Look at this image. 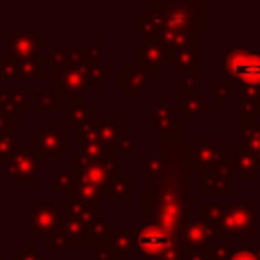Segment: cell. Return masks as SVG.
<instances>
[{
    "label": "cell",
    "mask_w": 260,
    "mask_h": 260,
    "mask_svg": "<svg viewBox=\"0 0 260 260\" xmlns=\"http://www.w3.org/2000/svg\"><path fill=\"white\" fill-rule=\"evenodd\" d=\"M178 241L182 242V246L185 249H200V248L217 244L219 241H223V237L217 234V230L212 224L198 217V219L189 221L187 226L178 235Z\"/></svg>",
    "instance_id": "cell-15"
},
{
    "label": "cell",
    "mask_w": 260,
    "mask_h": 260,
    "mask_svg": "<svg viewBox=\"0 0 260 260\" xmlns=\"http://www.w3.org/2000/svg\"><path fill=\"white\" fill-rule=\"evenodd\" d=\"M166 157L164 171L143 189V223H152L178 237L191 221V160L184 126L159 136Z\"/></svg>",
    "instance_id": "cell-1"
},
{
    "label": "cell",
    "mask_w": 260,
    "mask_h": 260,
    "mask_svg": "<svg viewBox=\"0 0 260 260\" xmlns=\"http://www.w3.org/2000/svg\"><path fill=\"white\" fill-rule=\"evenodd\" d=\"M166 166V157H164L162 150L157 146H152L148 153L143 155V178L152 182L153 178H157L164 171Z\"/></svg>",
    "instance_id": "cell-30"
},
{
    "label": "cell",
    "mask_w": 260,
    "mask_h": 260,
    "mask_svg": "<svg viewBox=\"0 0 260 260\" xmlns=\"http://www.w3.org/2000/svg\"><path fill=\"white\" fill-rule=\"evenodd\" d=\"M47 61H45V55L41 57L25 59V61H20V75H22V82H45L47 79Z\"/></svg>",
    "instance_id": "cell-28"
},
{
    "label": "cell",
    "mask_w": 260,
    "mask_h": 260,
    "mask_svg": "<svg viewBox=\"0 0 260 260\" xmlns=\"http://www.w3.org/2000/svg\"><path fill=\"white\" fill-rule=\"evenodd\" d=\"M118 153L119 155H134L136 153V139L132 136H126L125 139H121L118 145Z\"/></svg>",
    "instance_id": "cell-44"
},
{
    "label": "cell",
    "mask_w": 260,
    "mask_h": 260,
    "mask_svg": "<svg viewBox=\"0 0 260 260\" xmlns=\"http://www.w3.org/2000/svg\"><path fill=\"white\" fill-rule=\"evenodd\" d=\"M175 109L182 116V121L196 123L209 111V98H203L198 89L185 91L175 98Z\"/></svg>",
    "instance_id": "cell-18"
},
{
    "label": "cell",
    "mask_w": 260,
    "mask_h": 260,
    "mask_svg": "<svg viewBox=\"0 0 260 260\" xmlns=\"http://www.w3.org/2000/svg\"><path fill=\"white\" fill-rule=\"evenodd\" d=\"M30 107L36 109L40 114H52V112H62V98L55 89H38L36 96L30 98Z\"/></svg>",
    "instance_id": "cell-26"
},
{
    "label": "cell",
    "mask_w": 260,
    "mask_h": 260,
    "mask_svg": "<svg viewBox=\"0 0 260 260\" xmlns=\"http://www.w3.org/2000/svg\"><path fill=\"white\" fill-rule=\"evenodd\" d=\"M136 248L143 260H184V246L178 237L152 223H143L136 232Z\"/></svg>",
    "instance_id": "cell-4"
},
{
    "label": "cell",
    "mask_w": 260,
    "mask_h": 260,
    "mask_svg": "<svg viewBox=\"0 0 260 260\" xmlns=\"http://www.w3.org/2000/svg\"><path fill=\"white\" fill-rule=\"evenodd\" d=\"M260 114V87L239 84V118L241 121H256Z\"/></svg>",
    "instance_id": "cell-23"
},
{
    "label": "cell",
    "mask_w": 260,
    "mask_h": 260,
    "mask_svg": "<svg viewBox=\"0 0 260 260\" xmlns=\"http://www.w3.org/2000/svg\"><path fill=\"white\" fill-rule=\"evenodd\" d=\"M198 82H200V72L187 73V75H184L182 79L175 80V89L182 91V93H185V91H194V89H198Z\"/></svg>",
    "instance_id": "cell-42"
},
{
    "label": "cell",
    "mask_w": 260,
    "mask_h": 260,
    "mask_svg": "<svg viewBox=\"0 0 260 260\" xmlns=\"http://www.w3.org/2000/svg\"><path fill=\"white\" fill-rule=\"evenodd\" d=\"M128 136V125L116 112H105L100 119V141L109 148H118L119 141Z\"/></svg>",
    "instance_id": "cell-21"
},
{
    "label": "cell",
    "mask_w": 260,
    "mask_h": 260,
    "mask_svg": "<svg viewBox=\"0 0 260 260\" xmlns=\"http://www.w3.org/2000/svg\"><path fill=\"white\" fill-rule=\"evenodd\" d=\"M86 66H82V68L54 70V89L57 91V94L62 100H66V98H70V100L72 98H84L87 91L93 89L89 77H87Z\"/></svg>",
    "instance_id": "cell-14"
},
{
    "label": "cell",
    "mask_w": 260,
    "mask_h": 260,
    "mask_svg": "<svg viewBox=\"0 0 260 260\" xmlns=\"http://www.w3.org/2000/svg\"><path fill=\"white\" fill-rule=\"evenodd\" d=\"M13 132V125H9V123H6L4 119L0 118V136L2 134H11Z\"/></svg>",
    "instance_id": "cell-46"
},
{
    "label": "cell",
    "mask_w": 260,
    "mask_h": 260,
    "mask_svg": "<svg viewBox=\"0 0 260 260\" xmlns=\"http://www.w3.org/2000/svg\"><path fill=\"white\" fill-rule=\"evenodd\" d=\"M150 126L153 130H157L159 136L171 134V132L178 130L180 126H184L182 123L177 121V109H175V105H170L166 96H160L159 102L153 105Z\"/></svg>",
    "instance_id": "cell-19"
},
{
    "label": "cell",
    "mask_w": 260,
    "mask_h": 260,
    "mask_svg": "<svg viewBox=\"0 0 260 260\" xmlns=\"http://www.w3.org/2000/svg\"><path fill=\"white\" fill-rule=\"evenodd\" d=\"M84 50H86V57L91 64H104V45H102L100 40H89L86 43V47H84Z\"/></svg>",
    "instance_id": "cell-39"
},
{
    "label": "cell",
    "mask_w": 260,
    "mask_h": 260,
    "mask_svg": "<svg viewBox=\"0 0 260 260\" xmlns=\"http://www.w3.org/2000/svg\"><path fill=\"white\" fill-rule=\"evenodd\" d=\"M94 260H119L112 251L107 248H94Z\"/></svg>",
    "instance_id": "cell-45"
},
{
    "label": "cell",
    "mask_w": 260,
    "mask_h": 260,
    "mask_svg": "<svg viewBox=\"0 0 260 260\" xmlns=\"http://www.w3.org/2000/svg\"><path fill=\"white\" fill-rule=\"evenodd\" d=\"M232 89H234L232 80H217L216 86L207 91V98H212L219 107H228V105H232Z\"/></svg>",
    "instance_id": "cell-33"
},
{
    "label": "cell",
    "mask_w": 260,
    "mask_h": 260,
    "mask_svg": "<svg viewBox=\"0 0 260 260\" xmlns=\"http://www.w3.org/2000/svg\"><path fill=\"white\" fill-rule=\"evenodd\" d=\"M228 260H260V244L242 242L235 251H232Z\"/></svg>",
    "instance_id": "cell-37"
},
{
    "label": "cell",
    "mask_w": 260,
    "mask_h": 260,
    "mask_svg": "<svg viewBox=\"0 0 260 260\" xmlns=\"http://www.w3.org/2000/svg\"><path fill=\"white\" fill-rule=\"evenodd\" d=\"M68 203H40L29 205V235H52L61 230Z\"/></svg>",
    "instance_id": "cell-9"
},
{
    "label": "cell",
    "mask_w": 260,
    "mask_h": 260,
    "mask_svg": "<svg viewBox=\"0 0 260 260\" xmlns=\"http://www.w3.org/2000/svg\"><path fill=\"white\" fill-rule=\"evenodd\" d=\"M70 248H72V242L66 239V235L62 234L61 230L45 237V253L47 251H70Z\"/></svg>",
    "instance_id": "cell-38"
},
{
    "label": "cell",
    "mask_w": 260,
    "mask_h": 260,
    "mask_svg": "<svg viewBox=\"0 0 260 260\" xmlns=\"http://www.w3.org/2000/svg\"><path fill=\"white\" fill-rule=\"evenodd\" d=\"M13 260H47V253L41 251L34 242H23L16 251H13Z\"/></svg>",
    "instance_id": "cell-36"
},
{
    "label": "cell",
    "mask_w": 260,
    "mask_h": 260,
    "mask_svg": "<svg viewBox=\"0 0 260 260\" xmlns=\"http://www.w3.org/2000/svg\"><path fill=\"white\" fill-rule=\"evenodd\" d=\"M118 87L130 98H141L152 87V75L138 64L126 66L118 75Z\"/></svg>",
    "instance_id": "cell-17"
},
{
    "label": "cell",
    "mask_w": 260,
    "mask_h": 260,
    "mask_svg": "<svg viewBox=\"0 0 260 260\" xmlns=\"http://www.w3.org/2000/svg\"><path fill=\"white\" fill-rule=\"evenodd\" d=\"M79 155L91 160H119L116 148H109L100 141H82L79 139Z\"/></svg>",
    "instance_id": "cell-27"
},
{
    "label": "cell",
    "mask_w": 260,
    "mask_h": 260,
    "mask_svg": "<svg viewBox=\"0 0 260 260\" xmlns=\"http://www.w3.org/2000/svg\"><path fill=\"white\" fill-rule=\"evenodd\" d=\"M6 47L4 55L13 61H25V59L36 57L41 50H47V43L30 30L29 25H22L18 32H6Z\"/></svg>",
    "instance_id": "cell-12"
},
{
    "label": "cell",
    "mask_w": 260,
    "mask_h": 260,
    "mask_svg": "<svg viewBox=\"0 0 260 260\" xmlns=\"http://www.w3.org/2000/svg\"><path fill=\"white\" fill-rule=\"evenodd\" d=\"M0 118L4 119L6 123H9V125H13V123L22 121L23 112L15 102H11V104H0Z\"/></svg>",
    "instance_id": "cell-40"
},
{
    "label": "cell",
    "mask_w": 260,
    "mask_h": 260,
    "mask_svg": "<svg viewBox=\"0 0 260 260\" xmlns=\"http://www.w3.org/2000/svg\"><path fill=\"white\" fill-rule=\"evenodd\" d=\"M23 146L22 139L18 136L11 134H2L0 136V162H8V159L16 152V150Z\"/></svg>",
    "instance_id": "cell-35"
},
{
    "label": "cell",
    "mask_w": 260,
    "mask_h": 260,
    "mask_svg": "<svg viewBox=\"0 0 260 260\" xmlns=\"http://www.w3.org/2000/svg\"><path fill=\"white\" fill-rule=\"evenodd\" d=\"M15 102L20 109H22L23 114H29L30 111V91L29 87H20V89L15 91Z\"/></svg>",
    "instance_id": "cell-43"
},
{
    "label": "cell",
    "mask_w": 260,
    "mask_h": 260,
    "mask_svg": "<svg viewBox=\"0 0 260 260\" xmlns=\"http://www.w3.org/2000/svg\"><path fill=\"white\" fill-rule=\"evenodd\" d=\"M45 162H61L62 157L70 153L72 132L62 126V121H47L45 128H40L27 143Z\"/></svg>",
    "instance_id": "cell-5"
},
{
    "label": "cell",
    "mask_w": 260,
    "mask_h": 260,
    "mask_svg": "<svg viewBox=\"0 0 260 260\" xmlns=\"http://www.w3.org/2000/svg\"><path fill=\"white\" fill-rule=\"evenodd\" d=\"M256 203H212L202 202L198 205V217L210 223L221 237L256 234Z\"/></svg>",
    "instance_id": "cell-3"
},
{
    "label": "cell",
    "mask_w": 260,
    "mask_h": 260,
    "mask_svg": "<svg viewBox=\"0 0 260 260\" xmlns=\"http://www.w3.org/2000/svg\"><path fill=\"white\" fill-rule=\"evenodd\" d=\"M0 82H22L18 61L0 55Z\"/></svg>",
    "instance_id": "cell-34"
},
{
    "label": "cell",
    "mask_w": 260,
    "mask_h": 260,
    "mask_svg": "<svg viewBox=\"0 0 260 260\" xmlns=\"http://www.w3.org/2000/svg\"><path fill=\"white\" fill-rule=\"evenodd\" d=\"M136 232H138V228L134 226H112L105 242L94 246V248H107L119 260H134L138 256Z\"/></svg>",
    "instance_id": "cell-16"
},
{
    "label": "cell",
    "mask_w": 260,
    "mask_h": 260,
    "mask_svg": "<svg viewBox=\"0 0 260 260\" xmlns=\"http://www.w3.org/2000/svg\"><path fill=\"white\" fill-rule=\"evenodd\" d=\"M232 182H234V164L232 153H228L226 160L212 170L200 171L198 173V192L203 196L232 194Z\"/></svg>",
    "instance_id": "cell-13"
},
{
    "label": "cell",
    "mask_w": 260,
    "mask_h": 260,
    "mask_svg": "<svg viewBox=\"0 0 260 260\" xmlns=\"http://www.w3.org/2000/svg\"><path fill=\"white\" fill-rule=\"evenodd\" d=\"M136 64L148 73H166L173 64V52L160 41L138 40L134 45Z\"/></svg>",
    "instance_id": "cell-11"
},
{
    "label": "cell",
    "mask_w": 260,
    "mask_h": 260,
    "mask_svg": "<svg viewBox=\"0 0 260 260\" xmlns=\"http://www.w3.org/2000/svg\"><path fill=\"white\" fill-rule=\"evenodd\" d=\"M47 162L29 146H20L6 162V178L13 180L16 187H36L38 173L45 170Z\"/></svg>",
    "instance_id": "cell-7"
},
{
    "label": "cell",
    "mask_w": 260,
    "mask_h": 260,
    "mask_svg": "<svg viewBox=\"0 0 260 260\" xmlns=\"http://www.w3.org/2000/svg\"><path fill=\"white\" fill-rule=\"evenodd\" d=\"M177 73H198L200 72V41L187 45L173 54V64Z\"/></svg>",
    "instance_id": "cell-25"
},
{
    "label": "cell",
    "mask_w": 260,
    "mask_h": 260,
    "mask_svg": "<svg viewBox=\"0 0 260 260\" xmlns=\"http://www.w3.org/2000/svg\"><path fill=\"white\" fill-rule=\"evenodd\" d=\"M239 145L249 157L256 171H260V121H241L239 125Z\"/></svg>",
    "instance_id": "cell-20"
},
{
    "label": "cell",
    "mask_w": 260,
    "mask_h": 260,
    "mask_svg": "<svg viewBox=\"0 0 260 260\" xmlns=\"http://www.w3.org/2000/svg\"><path fill=\"white\" fill-rule=\"evenodd\" d=\"M232 164H234V178H241V180H248L249 178L251 180L258 173L241 145H235L232 148Z\"/></svg>",
    "instance_id": "cell-29"
},
{
    "label": "cell",
    "mask_w": 260,
    "mask_h": 260,
    "mask_svg": "<svg viewBox=\"0 0 260 260\" xmlns=\"http://www.w3.org/2000/svg\"><path fill=\"white\" fill-rule=\"evenodd\" d=\"M77 177L72 170L54 171V192L59 196H70L75 189Z\"/></svg>",
    "instance_id": "cell-32"
},
{
    "label": "cell",
    "mask_w": 260,
    "mask_h": 260,
    "mask_svg": "<svg viewBox=\"0 0 260 260\" xmlns=\"http://www.w3.org/2000/svg\"><path fill=\"white\" fill-rule=\"evenodd\" d=\"M94 119V107L86 104V96L84 98H72L66 107H62L61 112V121L70 123L72 128L79 130L82 125L93 121Z\"/></svg>",
    "instance_id": "cell-22"
},
{
    "label": "cell",
    "mask_w": 260,
    "mask_h": 260,
    "mask_svg": "<svg viewBox=\"0 0 260 260\" xmlns=\"http://www.w3.org/2000/svg\"><path fill=\"white\" fill-rule=\"evenodd\" d=\"M187 155L194 171H207L219 166L228 157L223 145L214 138H189L187 139Z\"/></svg>",
    "instance_id": "cell-10"
},
{
    "label": "cell",
    "mask_w": 260,
    "mask_h": 260,
    "mask_svg": "<svg viewBox=\"0 0 260 260\" xmlns=\"http://www.w3.org/2000/svg\"><path fill=\"white\" fill-rule=\"evenodd\" d=\"M104 200V192L98 187L89 184H84L77 178V184L73 192L70 194V202H82V203H102Z\"/></svg>",
    "instance_id": "cell-31"
},
{
    "label": "cell",
    "mask_w": 260,
    "mask_h": 260,
    "mask_svg": "<svg viewBox=\"0 0 260 260\" xmlns=\"http://www.w3.org/2000/svg\"><path fill=\"white\" fill-rule=\"evenodd\" d=\"M70 164H72V171L75 177L84 184H89L98 187L102 192L109 185V182L118 175L119 160H91L86 157H80L79 153L70 155Z\"/></svg>",
    "instance_id": "cell-8"
},
{
    "label": "cell",
    "mask_w": 260,
    "mask_h": 260,
    "mask_svg": "<svg viewBox=\"0 0 260 260\" xmlns=\"http://www.w3.org/2000/svg\"><path fill=\"white\" fill-rule=\"evenodd\" d=\"M136 32L146 29H162L175 34L207 32V2L205 0H157L136 16Z\"/></svg>",
    "instance_id": "cell-2"
},
{
    "label": "cell",
    "mask_w": 260,
    "mask_h": 260,
    "mask_svg": "<svg viewBox=\"0 0 260 260\" xmlns=\"http://www.w3.org/2000/svg\"><path fill=\"white\" fill-rule=\"evenodd\" d=\"M223 66L228 80L260 87V50L230 48L223 55Z\"/></svg>",
    "instance_id": "cell-6"
},
{
    "label": "cell",
    "mask_w": 260,
    "mask_h": 260,
    "mask_svg": "<svg viewBox=\"0 0 260 260\" xmlns=\"http://www.w3.org/2000/svg\"><path fill=\"white\" fill-rule=\"evenodd\" d=\"M136 192V180L134 178H130L126 175V171L119 170L118 175L109 182V185L105 187L104 196H109V200L114 203H123L130 198V196H134Z\"/></svg>",
    "instance_id": "cell-24"
},
{
    "label": "cell",
    "mask_w": 260,
    "mask_h": 260,
    "mask_svg": "<svg viewBox=\"0 0 260 260\" xmlns=\"http://www.w3.org/2000/svg\"><path fill=\"white\" fill-rule=\"evenodd\" d=\"M79 139H82V141H100V121H94L93 119V121L80 126Z\"/></svg>",
    "instance_id": "cell-41"
}]
</instances>
